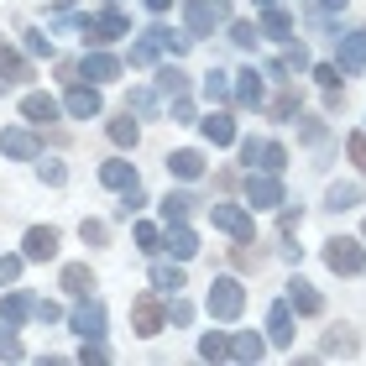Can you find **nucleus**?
<instances>
[{"label":"nucleus","mask_w":366,"mask_h":366,"mask_svg":"<svg viewBox=\"0 0 366 366\" xmlns=\"http://www.w3.org/2000/svg\"><path fill=\"white\" fill-rule=\"evenodd\" d=\"M209 220H214V230H225L230 241H252L257 236V220H252L246 204H209Z\"/></svg>","instance_id":"5"},{"label":"nucleus","mask_w":366,"mask_h":366,"mask_svg":"<svg viewBox=\"0 0 366 366\" xmlns=\"http://www.w3.org/2000/svg\"><path fill=\"white\" fill-rule=\"evenodd\" d=\"M58 99L53 94H42V89H31V94H21V121H31V126H47V121H58Z\"/></svg>","instance_id":"16"},{"label":"nucleus","mask_w":366,"mask_h":366,"mask_svg":"<svg viewBox=\"0 0 366 366\" xmlns=\"http://www.w3.org/2000/svg\"><path fill=\"white\" fill-rule=\"evenodd\" d=\"M262 99H267V89H262L257 69H241V74H236V105H246V110H262Z\"/></svg>","instance_id":"23"},{"label":"nucleus","mask_w":366,"mask_h":366,"mask_svg":"<svg viewBox=\"0 0 366 366\" xmlns=\"http://www.w3.org/2000/svg\"><path fill=\"white\" fill-rule=\"evenodd\" d=\"M335 63H340V74H361L366 69V26L335 37Z\"/></svg>","instance_id":"10"},{"label":"nucleus","mask_w":366,"mask_h":366,"mask_svg":"<svg viewBox=\"0 0 366 366\" xmlns=\"http://www.w3.org/2000/svg\"><path fill=\"white\" fill-rule=\"evenodd\" d=\"M199 131H204L209 147H230V142H236V121H230L225 110H209L204 121H199Z\"/></svg>","instance_id":"19"},{"label":"nucleus","mask_w":366,"mask_h":366,"mask_svg":"<svg viewBox=\"0 0 366 366\" xmlns=\"http://www.w3.org/2000/svg\"><path fill=\"white\" fill-rule=\"evenodd\" d=\"M288 304H293V314H325V298L314 293V282H304V277L288 282Z\"/></svg>","instance_id":"22"},{"label":"nucleus","mask_w":366,"mask_h":366,"mask_svg":"<svg viewBox=\"0 0 366 366\" xmlns=\"http://www.w3.org/2000/svg\"><path fill=\"white\" fill-rule=\"evenodd\" d=\"M126 110H137L142 121H157V89H131V99H126Z\"/></svg>","instance_id":"33"},{"label":"nucleus","mask_w":366,"mask_h":366,"mask_svg":"<svg viewBox=\"0 0 366 366\" xmlns=\"http://www.w3.org/2000/svg\"><path fill=\"white\" fill-rule=\"evenodd\" d=\"M79 74H84L89 84H110V79H121V58H110L105 47H94V53H84Z\"/></svg>","instance_id":"14"},{"label":"nucleus","mask_w":366,"mask_h":366,"mask_svg":"<svg viewBox=\"0 0 366 366\" xmlns=\"http://www.w3.org/2000/svg\"><path fill=\"white\" fill-rule=\"evenodd\" d=\"M241 157L257 168V157H262V142H257V137H246V142H241Z\"/></svg>","instance_id":"55"},{"label":"nucleus","mask_w":366,"mask_h":366,"mask_svg":"<svg viewBox=\"0 0 366 366\" xmlns=\"http://www.w3.org/2000/svg\"><path fill=\"white\" fill-rule=\"evenodd\" d=\"M21 267H26V257H0V288H11L21 277Z\"/></svg>","instance_id":"44"},{"label":"nucleus","mask_w":366,"mask_h":366,"mask_svg":"<svg viewBox=\"0 0 366 366\" xmlns=\"http://www.w3.org/2000/svg\"><path fill=\"white\" fill-rule=\"evenodd\" d=\"M236 267H246V272H252V267H262V252H257L252 241H241V246H236Z\"/></svg>","instance_id":"47"},{"label":"nucleus","mask_w":366,"mask_h":366,"mask_svg":"<svg viewBox=\"0 0 366 366\" xmlns=\"http://www.w3.org/2000/svg\"><path fill=\"white\" fill-rule=\"evenodd\" d=\"M361 236H366V225H361Z\"/></svg>","instance_id":"60"},{"label":"nucleus","mask_w":366,"mask_h":366,"mask_svg":"<svg viewBox=\"0 0 366 366\" xmlns=\"http://www.w3.org/2000/svg\"><path fill=\"white\" fill-rule=\"evenodd\" d=\"M63 110H69L74 121H89V115L105 110V99H99V89H94V84H74L69 94H63Z\"/></svg>","instance_id":"13"},{"label":"nucleus","mask_w":366,"mask_h":366,"mask_svg":"<svg viewBox=\"0 0 366 366\" xmlns=\"http://www.w3.org/2000/svg\"><path fill=\"white\" fill-rule=\"evenodd\" d=\"M183 21H189V37H209L214 26L230 21L225 0H183Z\"/></svg>","instance_id":"2"},{"label":"nucleus","mask_w":366,"mask_h":366,"mask_svg":"<svg viewBox=\"0 0 366 366\" xmlns=\"http://www.w3.org/2000/svg\"><path fill=\"white\" fill-rule=\"evenodd\" d=\"M152 288L178 293V288H183V267H173V262H152Z\"/></svg>","instance_id":"31"},{"label":"nucleus","mask_w":366,"mask_h":366,"mask_svg":"<svg viewBox=\"0 0 366 366\" xmlns=\"http://www.w3.org/2000/svg\"><path fill=\"white\" fill-rule=\"evenodd\" d=\"M345 157L366 173V131H351V137H345Z\"/></svg>","instance_id":"42"},{"label":"nucleus","mask_w":366,"mask_h":366,"mask_svg":"<svg viewBox=\"0 0 366 366\" xmlns=\"http://www.w3.org/2000/svg\"><path fill=\"white\" fill-rule=\"evenodd\" d=\"M137 246L142 252H162V230L157 225H137Z\"/></svg>","instance_id":"46"},{"label":"nucleus","mask_w":366,"mask_h":366,"mask_svg":"<svg viewBox=\"0 0 366 366\" xmlns=\"http://www.w3.org/2000/svg\"><path fill=\"white\" fill-rule=\"evenodd\" d=\"M79 31H84V42L105 47L115 37H131V21H126L121 11H99V16H79Z\"/></svg>","instance_id":"4"},{"label":"nucleus","mask_w":366,"mask_h":366,"mask_svg":"<svg viewBox=\"0 0 366 366\" xmlns=\"http://www.w3.org/2000/svg\"><path fill=\"white\" fill-rule=\"evenodd\" d=\"M246 204H252V209H277V204H282V183H277V173L252 168V178H246Z\"/></svg>","instance_id":"7"},{"label":"nucleus","mask_w":366,"mask_h":366,"mask_svg":"<svg viewBox=\"0 0 366 366\" xmlns=\"http://www.w3.org/2000/svg\"><path fill=\"white\" fill-rule=\"evenodd\" d=\"M173 121H178V126H189V121H194V105H189V99H183V94L173 99Z\"/></svg>","instance_id":"53"},{"label":"nucleus","mask_w":366,"mask_h":366,"mask_svg":"<svg viewBox=\"0 0 366 366\" xmlns=\"http://www.w3.org/2000/svg\"><path fill=\"white\" fill-rule=\"evenodd\" d=\"M325 204H330V209H356V204H361V183H330Z\"/></svg>","instance_id":"30"},{"label":"nucleus","mask_w":366,"mask_h":366,"mask_svg":"<svg viewBox=\"0 0 366 366\" xmlns=\"http://www.w3.org/2000/svg\"><path fill=\"white\" fill-rule=\"evenodd\" d=\"M162 252H168L173 262H189V257H199V236H194V230L189 225H168V230H162Z\"/></svg>","instance_id":"15"},{"label":"nucleus","mask_w":366,"mask_h":366,"mask_svg":"<svg viewBox=\"0 0 366 366\" xmlns=\"http://www.w3.org/2000/svg\"><path fill=\"white\" fill-rule=\"evenodd\" d=\"M142 37H152V42H157V53H173V58H183V53H189V42H194V37H183V31H168V26H147Z\"/></svg>","instance_id":"27"},{"label":"nucleus","mask_w":366,"mask_h":366,"mask_svg":"<svg viewBox=\"0 0 366 366\" xmlns=\"http://www.w3.org/2000/svg\"><path fill=\"white\" fill-rule=\"evenodd\" d=\"M325 267H330V272H345V277H361V272H366V246L351 241V236L325 241Z\"/></svg>","instance_id":"3"},{"label":"nucleus","mask_w":366,"mask_h":366,"mask_svg":"<svg viewBox=\"0 0 366 366\" xmlns=\"http://www.w3.org/2000/svg\"><path fill=\"white\" fill-rule=\"evenodd\" d=\"M257 37H262V26H252V21H230V42H236V47H246V53H252Z\"/></svg>","instance_id":"39"},{"label":"nucleus","mask_w":366,"mask_h":366,"mask_svg":"<svg viewBox=\"0 0 366 366\" xmlns=\"http://www.w3.org/2000/svg\"><path fill=\"white\" fill-rule=\"evenodd\" d=\"M267 110H272V121H293V115H298V94H293V89H282Z\"/></svg>","instance_id":"40"},{"label":"nucleus","mask_w":366,"mask_h":366,"mask_svg":"<svg viewBox=\"0 0 366 366\" xmlns=\"http://www.w3.org/2000/svg\"><path fill=\"white\" fill-rule=\"evenodd\" d=\"M69 325H74L79 340H99V335H105V304H99V298H79V309L69 314Z\"/></svg>","instance_id":"8"},{"label":"nucleus","mask_w":366,"mask_h":366,"mask_svg":"<svg viewBox=\"0 0 366 366\" xmlns=\"http://www.w3.org/2000/svg\"><path fill=\"white\" fill-rule=\"evenodd\" d=\"M26 314H37V298H31V293H21V288H16V293H6V298H0V325H21L26 320Z\"/></svg>","instance_id":"20"},{"label":"nucleus","mask_w":366,"mask_h":366,"mask_svg":"<svg viewBox=\"0 0 366 366\" xmlns=\"http://www.w3.org/2000/svg\"><path fill=\"white\" fill-rule=\"evenodd\" d=\"M37 320H42V325H58V320H63V309L53 304V298H37Z\"/></svg>","instance_id":"50"},{"label":"nucleus","mask_w":366,"mask_h":366,"mask_svg":"<svg viewBox=\"0 0 366 366\" xmlns=\"http://www.w3.org/2000/svg\"><path fill=\"white\" fill-rule=\"evenodd\" d=\"M58 282H63V288H69L74 298H89V288H94V272H89V262H69Z\"/></svg>","instance_id":"25"},{"label":"nucleus","mask_w":366,"mask_h":366,"mask_svg":"<svg viewBox=\"0 0 366 366\" xmlns=\"http://www.w3.org/2000/svg\"><path fill=\"white\" fill-rule=\"evenodd\" d=\"M99 183H105V189H115V194H126V189H137V168H131L126 157H110V162H99Z\"/></svg>","instance_id":"17"},{"label":"nucleus","mask_w":366,"mask_h":366,"mask_svg":"<svg viewBox=\"0 0 366 366\" xmlns=\"http://www.w3.org/2000/svg\"><path fill=\"white\" fill-rule=\"evenodd\" d=\"M79 361H105V345H99V340H84V351H79Z\"/></svg>","instance_id":"56"},{"label":"nucleus","mask_w":366,"mask_h":366,"mask_svg":"<svg viewBox=\"0 0 366 366\" xmlns=\"http://www.w3.org/2000/svg\"><path fill=\"white\" fill-rule=\"evenodd\" d=\"M168 6H173V0H147V11H152V16H162Z\"/></svg>","instance_id":"58"},{"label":"nucleus","mask_w":366,"mask_h":366,"mask_svg":"<svg viewBox=\"0 0 366 366\" xmlns=\"http://www.w3.org/2000/svg\"><path fill=\"white\" fill-rule=\"evenodd\" d=\"M257 168H262V173H282V168H288V147H282V142H262Z\"/></svg>","instance_id":"32"},{"label":"nucleus","mask_w":366,"mask_h":366,"mask_svg":"<svg viewBox=\"0 0 366 366\" xmlns=\"http://www.w3.org/2000/svg\"><path fill=\"white\" fill-rule=\"evenodd\" d=\"M314 79H320L325 89H340V63H320V69H314Z\"/></svg>","instance_id":"49"},{"label":"nucleus","mask_w":366,"mask_h":366,"mask_svg":"<svg viewBox=\"0 0 366 366\" xmlns=\"http://www.w3.org/2000/svg\"><path fill=\"white\" fill-rule=\"evenodd\" d=\"M199 356H204V361H220V356H230V340L220 335V330H209V335L199 340Z\"/></svg>","instance_id":"38"},{"label":"nucleus","mask_w":366,"mask_h":366,"mask_svg":"<svg viewBox=\"0 0 366 366\" xmlns=\"http://www.w3.org/2000/svg\"><path fill=\"white\" fill-rule=\"evenodd\" d=\"M162 325H168V309H162L152 293H142L137 304H131V330H137L142 340H152V335H162Z\"/></svg>","instance_id":"6"},{"label":"nucleus","mask_w":366,"mask_h":366,"mask_svg":"<svg viewBox=\"0 0 366 366\" xmlns=\"http://www.w3.org/2000/svg\"><path fill=\"white\" fill-rule=\"evenodd\" d=\"M257 6H282V0H257Z\"/></svg>","instance_id":"59"},{"label":"nucleus","mask_w":366,"mask_h":366,"mask_svg":"<svg viewBox=\"0 0 366 366\" xmlns=\"http://www.w3.org/2000/svg\"><path fill=\"white\" fill-rule=\"evenodd\" d=\"M298 137H304V142H325V126L320 121H304V126H298Z\"/></svg>","instance_id":"54"},{"label":"nucleus","mask_w":366,"mask_h":366,"mask_svg":"<svg viewBox=\"0 0 366 366\" xmlns=\"http://www.w3.org/2000/svg\"><path fill=\"white\" fill-rule=\"evenodd\" d=\"M189 209H194V199H189V194H168V199H162V220H168V225L189 220Z\"/></svg>","instance_id":"34"},{"label":"nucleus","mask_w":366,"mask_h":366,"mask_svg":"<svg viewBox=\"0 0 366 366\" xmlns=\"http://www.w3.org/2000/svg\"><path fill=\"white\" fill-rule=\"evenodd\" d=\"M325 356H356V335L351 330H330L325 335Z\"/></svg>","instance_id":"35"},{"label":"nucleus","mask_w":366,"mask_h":366,"mask_svg":"<svg viewBox=\"0 0 366 366\" xmlns=\"http://www.w3.org/2000/svg\"><path fill=\"white\" fill-rule=\"evenodd\" d=\"M262 37L272 42H293V16L282 6H262Z\"/></svg>","instance_id":"21"},{"label":"nucleus","mask_w":366,"mask_h":366,"mask_svg":"<svg viewBox=\"0 0 366 366\" xmlns=\"http://www.w3.org/2000/svg\"><path fill=\"white\" fill-rule=\"evenodd\" d=\"M79 236H84V246H105L110 241V225L105 220H84V225H79Z\"/></svg>","instance_id":"41"},{"label":"nucleus","mask_w":366,"mask_h":366,"mask_svg":"<svg viewBox=\"0 0 366 366\" xmlns=\"http://www.w3.org/2000/svg\"><path fill=\"white\" fill-rule=\"evenodd\" d=\"M26 79H31V63L21 53H11V47H0V94L16 89V84H26Z\"/></svg>","instance_id":"18"},{"label":"nucleus","mask_w":366,"mask_h":366,"mask_svg":"<svg viewBox=\"0 0 366 366\" xmlns=\"http://www.w3.org/2000/svg\"><path fill=\"white\" fill-rule=\"evenodd\" d=\"M230 356H236V361H262V356H267V340H262L257 330H241V335L230 340Z\"/></svg>","instance_id":"28"},{"label":"nucleus","mask_w":366,"mask_h":366,"mask_svg":"<svg viewBox=\"0 0 366 366\" xmlns=\"http://www.w3.org/2000/svg\"><path fill=\"white\" fill-rule=\"evenodd\" d=\"M204 309H209V320H241V309H246V288H241V277H214L209 282V293H204Z\"/></svg>","instance_id":"1"},{"label":"nucleus","mask_w":366,"mask_h":366,"mask_svg":"<svg viewBox=\"0 0 366 366\" xmlns=\"http://www.w3.org/2000/svg\"><path fill=\"white\" fill-rule=\"evenodd\" d=\"M0 361H21V340L11 335V325H0Z\"/></svg>","instance_id":"45"},{"label":"nucleus","mask_w":366,"mask_h":366,"mask_svg":"<svg viewBox=\"0 0 366 366\" xmlns=\"http://www.w3.org/2000/svg\"><path fill=\"white\" fill-rule=\"evenodd\" d=\"M162 53H157V42L152 37H142V42H131V69H152Z\"/></svg>","instance_id":"37"},{"label":"nucleus","mask_w":366,"mask_h":366,"mask_svg":"<svg viewBox=\"0 0 366 366\" xmlns=\"http://www.w3.org/2000/svg\"><path fill=\"white\" fill-rule=\"evenodd\" d=\"M204 99H209V105H225V99H236V74L209 69V74H204Z\"/></svg>","instance_id":"24"},{"label":"nucleus","mask_w":366,"mask_h":366,"mask_svg":"<svg viewBox=\"0 0 366 366\" xmlns=\"http://www.w3.org/2000/svg\"><path fill=\"white\" fill-rule=\"evenodd\" d=\"M157 94H168V99L189 94V74H183L178 63H162V69H157Z\"/></svg>","instance_id":"29"},{"label":"nucleus","mask_w":366,"mask_h":366,"mask_svg":"<svg viewBox=\"0 0 366 366\" xmlns=\"http://www.w3.org/2000/svg\"><path fill=\"white\" fill-rule=\"evenodd\" d=\"M168 173H173V178H183V183H194L199 173H204V157H199L194 147H183V152H173V157H168Z\"/></svg>","instance_id":"26"},{"label":"nucleus","mask_w":366,"mask_h":366,"mask_svg":"<svg viewBox=\"0 0 366 366\" xmlns=\"http://www.w3.org/2000/svg\"><path fill=\"white\" fill-rule=\"evenodd\" d=\"M282 63H288L293 74H304L309 69V53H304V47H288V58H282Z\"/></svg>","instance_id":"52"},{"label":"nucleus","mask_w":366,"mask_h":366,"mask_svg":"<svg viewBox=\"0 0 366 366\" xmlns=\"http://www.w3.org/2000/svg\"><path fill=\"white\" fill-rule=\"evenodd\" d=\"M137 137H142V131H137V121H131V110L121 115V121H110V142L115 147H137Z\"/></svg>","instance_id":"36"},{"label":"nucleus","mask_w":366,"mask_h":366,"mask_svg":"<svg viewBox=\"0 0 366 366\" xmlns=\"http://www.w3.org/2000/svg\"><path fill=\"white\" fill-rule=\"evenodd\" d=\"M0 152L16 157V162H31V157H42V142H37V131H26V126H6L0 131Z\"/></svg>","instance_id":"9"},{"label":"nucleus","mask_w":366,"mask_h":366,"mask_svg":"<svg viewBox=\"0 0 366 366\" xmlns=\"http://www.w3.org/2000/svg\"><path fill=\"white\" fill-rule=\"evenodd\" d=\"M42 183H53V189L69 183V168H63V162H42Z\"/></svg>","instance_id":"51"},{"label":"nucleus","mask_w":366,"mask_h":366,"mask_svg":"<svg viewBox=\"0 0 366 366\" xmlns=\"http://www.w3.org/2000/svg\"><path fill=\"white\" fill-rule=\"evenodd\" d=\"M168 320H173V325H189V320H194V304H183V298L173 293V298H168Z\"/></svg>","instance_id":"48"},{"label":"nucleus","mask_w":366,"mask_h":366,"mask_svg":"<svg viewBox=\"0 0 366 366\" xmlns=\"http://www.w3.org/2000/svg\"><path fill=\"white\" fill-rule=\"evenodd\" d=\"M26 53L31 58H53V37H47V31H26Z\"/></svg>","instance_id":"43"},{"label":"nucleus","mask_w":366,"mask_h":366,"mask_svg":"<svg viewBox=\"0 0 366 366\" xmlns=\"http://www.w3.org/2000/svg\"><path fill=\"white\" fill-rule=\"evenodd\" d=\"M21 257L26 262H53L58 257V230L53 225H31L21 236Z\"/></svg>","instance_id":"11"},{"label":"nucleus","mask_w":366,"mask_h":366,"mask_svg":"<svg viewBox=\"0 0 366 366\" xmlns=\"http://www.w3.org/2000/svg\"><path fill=\"white\" fill-rule=\"evenodd\" d=\"M351 0H314V11H345Z\"/></svg>","instance_id":"57"},{"label":"nucleus","mask_w":366,"mask_h":366,"mask_svg":"<svg viewBox=\"0 0 366 366\" xmlns=\"http://www.w3.org/2000/svg\"><path fill=\"white\" fill-rule=\"evenodd\" d=\"M267 340L277 345V351L293 345V304H288V298H277V304L267 309Z\"/></svg>","instance_id":"12"}]
</instances>
